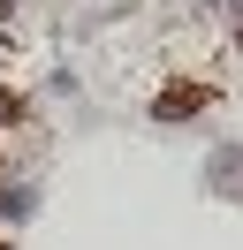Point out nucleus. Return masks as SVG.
Wrapping results in <instances>:
<instances>
[{
    "mask_svg": "<svg viewBox=\"0 0 243 250\" xmlns=\"http://www.w3.org/2000/svg\"><path fill=\"white\" fill-rule=\"evenodd\" d=\"M205 197L243 205V137H228V144H213V152H205Z\"/></svg>",
    "mask_w": 243,
    "mask_h": 250,
    "instance_id": "obj_1",
    "label": "nucleus"
},
{
    "mask_svg": "<svg viewBox=\"0 0 243 250\" xmlns=\"http://www.w3.org/2000/svg\"><path fill=\"white\" fill-rule=\"evenodd\" d=\"M205 106H213V83H167V91L152 99L160 122H182V114H205Z\"/></svg>",
    "mask_w": 243,
    "mask_h": 250,
    "instance_id": "obj_2",
    "label": "nucleus"
}]
</instances>
